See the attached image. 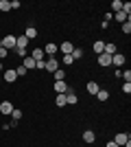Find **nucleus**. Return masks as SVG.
Wrapping results in <instances>:
<instances>
[{"label": "nucleus", "mask_w": 131, "mask_h": 147, "mask_svg": "<svg viewBox=\"0 0 131 147\" xmlns=\"http://www.w3.org/2000/svg\"><path fill=\"white\" fill-rule=\"evenodd\" d=\"M122 33H125V35H129V33H131V22H129V20L122 22Z\"/></svg>", "instance_id": "29"}, {"label": "nucleus", "mask_w": 131, "mask_h": 147, "mask_svg": "<svg viewBox=\"0 0 131 147\" xmlns=\"http://www.w3.org/2000/svg\"><path fill=\"white\" fill-rule=\"evenodd\" d=\"M20 119H22V110H18V108H13V112H11V121H13V123H18Z\"/></svg>", "instance_id": "22"}, {"label": "nucleus", "mask_w": 131, "mask_h": 147, "mask_svg": "<svg viewBox=\"0 0 131 147\" xmlns=\"http://www.w3.org/2000/svg\"><path fill=\"white\" fill-rule=\"evenodd\" d=\"M122 92H125V94H129V92H131V84H122Z\"/></svg>", "instance_id": "35"}, {"label": "nucleus", "mask_w": 131, "mask_h": 147, "mask_svg": "<svg viewBox=\"0 0 131 147\" xmlns=\"http://www.w3.org/2000/svg\"><path fill=\"white\" fill-rule=\"evenodd\" d=\"M0 11H11V5H9V0H0Z\"/></svg>", "instance_id": "26"}, {"label": "nucleus", "mask_w": 131, "mask_h": 147, "mask_svg": "<svg viewBox=\"0 0 131 147\" xmlns=\"http://www.w3.org/2000/svg\"><path fill=\"white\" fill-rule=\"evenodd\" d=\"M0 49H7V51L15 49V35H5L0 40Z\"/></svg>", "instance_id": "1"}, {"label": "nucleus", "mask_w": 131, "mask_h": 147, "mask_svg": "<svg viewBox=\"0 0 131 147\" xmlns=\"http://www.w3.org/2000/svg\"><path fill=\"white\" fill-rule=\"evenodd\" d=\"M103 53H105V55H116V53H118V49H116V44L114 42H105V49H103Z\"/></svg>", "instance_id": "6"}, {"label": "nucleus", "mask_w": 131, "mask_h": 147, "mask_svg": "<svg viewBox=\"0 0 131 147\" xmlns=\"http://www.w3.org/2000/svg\"><path fill=\"white\" fill-rule=\"evenodd\" d=\"M129 141H131V138H129V134H127V132H120V134H116V138H114V143H116V145H127Z\"/></svg>", "instance_id": "4"}, {"label": "nucleus", "mask_w": 131, "mask_h": 147, "mask_svg": "<svg viewBox=\"0 0 131 147\" xmlns=\"http://www.w3.org/2000/svg\"><path fill=\"white\" fill-rule=\"evenodd\" d=\"M53 77H55V81H63V79H66V73H63L61 68H57L55 73H53Z\"/></svg>", "instance_id": "20"}, {"label": "nucleus", "mask_w": 131, "mask_h": 147, "mask_svg": "<svg viewBox=\"0 0 131 147\" xmlns=\"http://www.w3.org/2000/svg\"><path fill=\"white\" fill-rule=\"evenodd\" d=\"M105 147H120V145H116V143H114V141H109V143H107Z\"/></svg>", "instance_id": "36"}, {"label": "nucleus", "mask_w": 131, "mask_h": 147, "mask_svg": "<svg viewBox=\"0 0 131 147\" xmlns=\"http://www.w3.org/2000/svg\"><path fill=\"white\" fill-rule=\"evenodd\" d=\"M31 57H33L35 61H42V59H44V49H35V51L31 53Z\"/></svg>", "instance_id": "17"}, {"label": "nucleus", "mask_w": 131, "mask_h": 147, "mask_svg": "<svg viewBox=\"0 0 131 147\" xmlns=\"http://www.w3.org/2000/svg\"><path fill=\"white\" fill-rule=\"evenodd\" d=\"M120 147H131V141H129V143H127V145H120Z\"/></svg>", "instance_id": "37"}, {"label": "nucleus", "mask_w": 131, "mask_h": 147, "mask_svg": "<svg viewBox=\"0 0 131 147\" xmlns=\"http://www.w3.org/2000/svg\"><path fill=\"white\" fill-rule=\"evenodd\" d=\"M125 59H127V57L125 55H122V53H116V55H112V64H114V66H125Z\"/></svg>", "instance_id": "7"}, {"label": "nucleus", "mask_w": 131, "mask_h": 147, "mask_svg": "<svg viewBox=\"0 0 131 147\" xmlns=\"http://www.w3.org/2000/svg\"><path fill=\"white\" fill-rule=\"evenodd\" d=\"M0 73H2V61H0Z\"/></svg>", "instance_id": "38"}, {"label": "nucleus", "mask_w": 131, "mask_h": 147, "mask_svg": "<svg viewBox=\"0 0 131 147\" xmlns=\"http://www.w3.org/2000/svg\"><path fill=\"white\" fill-rule=\"evenodd\" d=\"M13 70H15V75H18V77H24V75H26V73H29V70H26V68H24V66H22V64H20V66H18V68H13Z\"/></svg>", "instance_id": "27"}, {"label": "nucleus", "mask_w": 131, "mask_h": 147, "mask_svg": "<svg viewBox=\"0 0 131 147\" xmlns=\"http://www.w3.org/2000/svg\"><path fill=\"white\" fill-rule=\"evenodd\" d=\"M7 55H9V51H7V49H0V61L7 59Z\"/></svg>", "instance_id": "33"}, {"label": "nucleus", "mask_w": 131, "mask_h": 147, "mask_svg": "<svg viewBox=\"0 0 131 147\" xmlns=\"http://www.w3.org/2000/svg\"><path fill=\"white\" fill-rule=\"evenodd\" d=\"M57 68H59V59H57V57H50V59H46V68H44V70H50V73H55Z\"/></svg>", "instance_id": "2"}, {"label": "nucleus", "mask_w": 131, "mask_h": 147, "mask_svg": "<svg viewBox=\"0 0 131 147\" xmlns=\"http://www.w3.org/2000/svg\"><path fill=\"white\" fill-rule=\"evenodd\" d=\"M109 9H112L114 13H118L120 9H122V2H120V0H114V2H112V7H109ZM114 13H112V16H114Z\"/></svg>", "instance_id": "24"}, {"label": "nucleus", "mask_w": 131, "mask_h": 147, "mask_svg": "<svg viewBox=\"0 0 131 147\" xmlns=\"http://www.w3.org/2000/svg\"><path fill=\"white\" fill-rule=\"evenodd\" d=\"M76 101H79V97H76V92L72 90V88H68V90H66V103H70V105H74Z\"/></svg>", "instance_id": "3"}, {"label": "nucleus", "mask_w": 131, "mask_h": 147, "mask_svg": "<svg viewBox=\"0 0 131 147\" xmlns=\"http://www.w3.org/2000/svg\"><path fill=\"white\" fill-rule=\"evenodd\" d=\"M59 49H61L63 55H72V51H74V44H72V42H63Z\"/></svg>", "instance_id": "11"}, {"label": "nucleus", "mask_w": 131, "mask_h": 147, "mask_svg": "<svg viewBox=\"0 0 131 147\" xmlns=\"http://www.w3.org/2000/svg\"><path fill=\"white\" fill-rule=\"evenodd\" d=\"M9 5H11V9H20V7H22V5H20V0H11Z\"/></svg>", "instance_id": "34"}, {"label": "nucleus", "mask_w": 131, "mask_h": 147, "mask_svg": "<svg viewBox=\"0 0 131 147\" xmlns=\"http://www.w3.org/2000/svg\"><path fill=\"white\" fill-rule=\"evenodd\" d=\"M24 37H26V40H35V37H37V29H35V26H26Z\"/></svg>", "instance_id": "13"}, {"label": "nucleus", "mask_w": 131, "mask_h": 147, "mask_svg": "<svg viewBox=\"0 0 131 147\" xmlns=\"http://www.w3.org/2000/svg\"><path fill=\"white\" fill-rule=\"evenodd\" d=\"M55 103H57V108H63V105H68V103H66V94H57Z\"/></svg>", "instance_id": "25"}, {"label": "nucleus", "mask_w": 131, "mask_h": 147, "mask_svg": "<svg viewBox=\"0 0 131 147\" xmlns=\"http://www.w3.org/2000/svg\"><path fill=\"white\" fill-rule=\"evenodd\" d=\"M120 11L129 16V13H131V2H122V9H120Z\"/></svg>", "instance_id": "30"}, {"label": "nucleus", "mask_w": 131, "mask_h": 147, "mask_svg": "<svg viewBox=\"0 0 131 147\" xmlns=\"http://www.w3.org/2000/svg\"><path fill=\"white\" fill-rule=\"evenodd\" d=\"M83 141L85 143H94L96 141V134H94L92 129H85V132H83Z\"/></svg>", "instance_id": "16"}, {"label": "nucleus", "mask_w": 131, "mask_h": 147, "mask_svg": "<svg viewBox=\"0 0 131 147\" xmlns=\"http://www.w3.org/2000/svg\"><path fill=\"white\" fill-rule=\"evenodd\" d=\"M96 99H98V101H107V99H109V92H107V90H103V88H100V90L96 92Z\"/></svg>", "instance_id": "21"}, {"label": "nucleus", "mask_w": 131, "mask_h": 147, "mask_svg": "<svg viewBox=\"0 0 131 147\" xmlns=\"http://www.w3.org/2000/svg\"><path fill=\"white\" fill-rule=\"evenodd\" d=\"M103 49H105V42H103V40L94 42V53H96V55H100V53H103Z\"/></svg>", "instance_id": "19"}, {"label": "nucleus", "mask_w": 131, "mask_h": 147, "mask_svg": "<svg viewBox=\"0 0 131 147\" xmlns=\"http://www.w3.org/2000/svg\"><path fill=\"white\" fill-rule=\"evenodd\" d=\"M72 57H74V61H76V59H81V57H83V49H79V46H76V49L72 51Z\"/></svg>", "instance_id": "28"}, {"label": "nucleus", "mask_w": 131, "mask_h": 147, "mask_svg": "<svg viewBox=\"0 0 131 147\" xmlns=\"http://www.w3.org/2000/svg\"><path fill=\"white\" fill-rule=\"evenodd\" d=\"M2 79H5L7 84H13V81L18 79V75H15V70H13V68H9V70H5V75H2Z\"/></svg>", "instance_id": "5"}, {"label": "nucleus", "mask_w": 131, "mask_h": 147, "mask_svg": "<svg viewBox=\"0 0 131 147\" xmlns=\"http://www.w3.org/2000/svg\"><path fill=\"white\" fill-rule=\"evenodd\" d=\"M63 64H68V66H70V64H74V57H72V55H63Z\"/></svg>", "instance_id": "31"}, {"label": "nucleus", "mask_w": 131, "mask_h": 147, "mask_svg": "<svg viewBox=\"0 0 131 147\" xmlns=\"http://www.w3.org/2000/svg\"><path fill=\"white\" fill-rule=\"evenodd\" d=\"M55 53H57V44L55 42H48L46 46H44V55H50V57H53Z\"/></svg>", "instance_id": "10"}, {"label": "nucleus", "mask_w": 131, "mask_h": 147, "mask_svg": "<svg viewBox=\"0 0 131 147\" xmlns=\"http://www.w3.org/2000/svg\"><path fill=\"white\" fill-rule=\"evenodd\" d=\"M26 46H29V40H26L24 35L15 37V49H20V51H26Z\"/></svg>", "instance_id": "8"}, {"label": "nucleus", "mask_w": 131, "mask_h": 147, "mask_svg": "<svg viewBox=\"0 0 131 147\" xmlns=\"http://www.w3.org/2000/svg\"><path fill=\"white\" fill-rule=\"evenodd\" d=\"M22 66H24L26 70H31V68H35V59H33L31 55H26L24 59H22Z\"/></svg>", "instance_id": "15"}, {"label": "nucleus", "mask_w": 131, "mask_h": 147, "mask_svg": "<svg viewBox=\"0 0 131 147\" xmlns=\"http://www.w3.org/2000/svg\"><path fill=\"white\" fill-rule=\"evenodd\" d=\"M0 112H2V114H11L13 112V103L11 101H2V103H0Z\"/></svg>", "instance_id": "12"}, {"label": "nucleus", "mask_w": 131, "mask_h": 147, "mask_svg": "<svg viewBox=\"0 0 131 147\" xmlns=\"http://www.w3.org/2000/svg\"><path fill=\"white\" fill-rule=\"evenodd\" d=\"M96 59H98V66H109V64H112V57H109V55H105V53H100V55L96 57Z\"/></svg>", "instance_id": "14"}, {"label": "nucleus", "mask_w": 131, "mask_h": 147, "mask_svg": "<svg viewBox=\"0 0 131 147\" xmlns=\"http://www.w3.org/2000/svg\"><path fill=\"white\" fill-rule=\"evenodd\" d=\"M122 77H125V84H131V70H129V68L122 73Z\"/></svg>", "instance_id": "32"}, {"label": "nucleus", "mask_w": 131, "mask_h": 147, "mask_svg": "<svg viewBox=\"0 0 131 147\" xmlns=\"http://www.w3.org/2000/svg\"><path fill=\"white\" fill-rule=\"evenodd\" d=\"M98 90H100V86L96 81H90V84H87V92H90V94H96Z\"/></svg>", "instance_id": "18"}, {"label": "nucleus", "mask_w": 131, "mask_h": 147, "mask_svg": "<svg viewBox=\"0 0 131 147\" xmlns=\"http://www.w3.org/2000/svg\"><path fill=\"white\" fill-rule=\"evenodd\" d=\"M114 18L122 24V22H127V20H129V16H127V13H122V11H118V13H114Z\"/></svg>", "instance_id": "23"}, {"label": "nucleus", "mask_w": 131, "mask_h": 147, "mask_svg": "<svg viewBox=\"0 0 131 147\" xmlns=\"http://www.w3.org/2000/svg\"><path fill=\"white\" fill-rule=\"evenodd\" d=\"M0 84H2V75H0Z\"/></svg>", "instance_id": "39"}, {"label": "nucleus", "mask_w": 131, "mask_h": 147, "mask_svg": "<svg viewBox=\"0 0 131 147\" xmlns=\"http://www.w3.org/2000/svg\"><path fill=\"white\" fill-rule=\"evenodd\" d=\"M68 84H66V81H55V92L57 94H66V90H68Z\"/></svg>", "instance_id": "9"}]
</instances>
